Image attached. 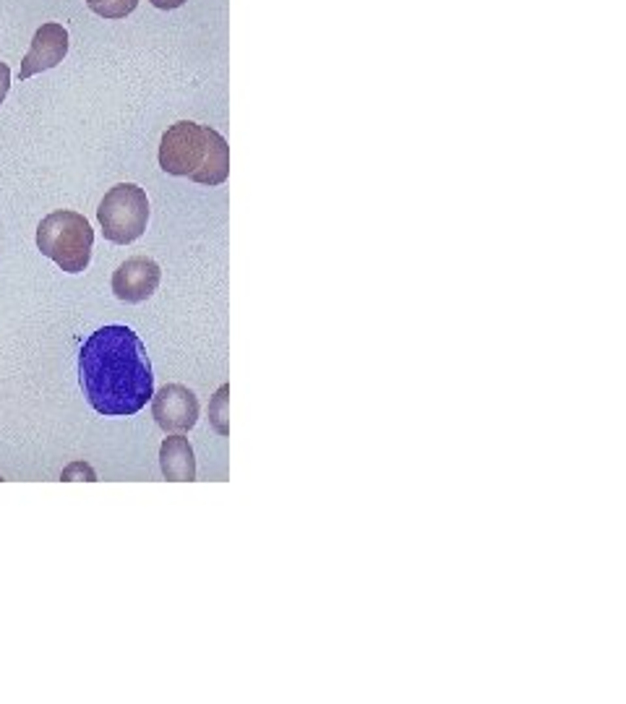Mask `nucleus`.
Returning <instances> with one entry per match:
<instances>
[{
  "label": "nucleus",
  "mask_w": 626,
  "mask_h": 704,
  "mask_svg": "<svg viewBox=\"0 0 626 704\" xmlns=\"http://www.w3.org/2000/svg\"><path fill=\"white\" fill-rule=\"evenodd\" d=\"M162 475L173 483H191L196 480V454L191 441L183 433L167 436L160 446Z\"/></svg>",
  "instance_id": "6e6552de"
},
{
  "label": "nucleus",
  "mask_w": 626,
  "mask_h": 704,
  "mask_svg": "<svg viewBox=\"0 0 626 704\" xmlns=\"http://www.w3.org/2000/svg\"><path fill=\"white\" fill-rule=\"evenodd\" d=\"M76 478L97 480V472H94L87 462H74V465H68L66 470H63V475H60V480H76Z\"/></svg>",
  "instance_id": "9b49d317"
},
{
  "label": "nucleus",
  "mask_w": 626,
  "mask_h": 704,
  "mask_svg": "<svg viewBox=\"0 0 626 704\" xmlns=\"http://www.w3.org/2000/svg\"><path fill=\"white\" fill-rule=\"evenodd\" d=\"M102 235L115 246H128L144 235L149 225L147 191L136 183H118L105 193L97 209Z\"/></svg>",
  "instance_id": "20e7f679"
},
{
  "label": "nucleus",
  "mask_w": 626,
  "mask_h": 704,
  "mask_svg": "<svg viewBox=\"0 0 626 704\" xmlns=\"http://www.w3.org/2000/svg\"><path fill=\"white\" fill-rule=\"evenodd\" d=\"M68 55V32L63 24L58 21H47L42 24L32 37V47L29 53L24 55L19 68V79L27 81L32 76L42 74V71H50L58 63H63V58Z\"/></svg>",
  "instance_id": "0eeeda50"
},
{
  "label": "nucleus",
  "mask_w": 626,
  "mask_h": 704,
  "mask_svg": "<svg viewBox=\"0 0 626 704\" xmlns=\"http://www.w3.org/2000/svg\"><path fill=\"white\" fill-rule=\"evenodd\" d=\"M162 279L160 264L149 256H131L115 269L113 293L123 303H144L157 293Z\"/></svg>",
  "instance_id": "423d86ee"
},
{
  "label": "nucleus",
  "mask_w": 626,
  "mask_h": 704,
  "mask_svg": "<svg viewBox=\"0 0 626 704\" xmlns=\"http://www.w3.org/2000/svg\"><path fill=\"white\" fill-rule=\"evenodd\" d=\"M87 6L102 19H126L128 14H134L139 0H87Z\"/></svg>",
  "instance_id": "9d476101"
},
{
  "label": "nucleus",
  "mask_w": 626,
  "mask_h": 704,
  "mask_svg": "<svg viewBox=\"0 0 626 704\" xmlns=\"http://www.w3.org/2000/svg\"><path fill=\"white\" fill-rule=\"evenodd\" d=\"M37 248L66 274H81L92 261L94 230L84 214L58 209L37 225Z\"/></svg>",
  "instance_id": "7ed1b4c3"
},
{
  "label": "nucleus",
  "mask_w": 626,
  "mask_h": 704,
  "mask_svg": "<svg viewBox=\"0 0 626 704\" xmlns=\"http://www.w3.org/2000/svg\"><path fill=\"white\" fill-rule=\"evenodd\" d=\"M160 167L167 175L201 186H222L230 175V144L214 128L178 120L162 133Z\"/></svg>",
  "instance_id": "f03ea898"
},
{
  "label": "nucleus",
  "mask_w": 626,
  "mask_h": 704,
  "mask_svg": "<svg viewBox=\"0 0 626 704\" xmlns=\"http://www.w3.org/2000/svg\"><path fill=\"white\" fill-rule=\"evenodd\" d=\"M227 394H230V384H222L214 394V399L209 402V426L214 428V433L227 436L230 433V410H227Z\"/></svg>",
  "instance_id": "1a4fd4ad"
},
{
  "label": "nucleus",
  "mask_w": 626,
  "mask_h": 704,
  "mask_svg": "<svg viewBox=\"0 0 626 704\" xmlns=\"http://www.w3.org/2000/svg\"><path fill=\"white\" fill-rule=\"evenodd\" d=\"M199 397L183 384H165L152 394V415L165 433H186L199 420Z\"/></svg>",
  "instance_id": "39448f33"
},
{
  "label": "nucleus",
  "mask_w": 626,
  "mask_h": 704,
  "mask_svg": "<svg viewBox=\"0 0 626 704\" xmlns=\"http://www.w3.org/2000/svg\"><path fill=\"white\" fill-rule=\"evenodd\" d=\"M8 92H11V68H8V63L0 60V105L8 97Z\"/></svg>",
  "instance_id": "f8f14e48"
},
{
  "label": "nucleus",
  "mask_w": 626,
  "mask_h": 704,
  "mask_svg": "<svg viewBox=\"0 0 626 704\" xmlns=\"http://www.w3.org/2000/svg\"><path fill=\"white\" fill-rule=\"evenodd\" d=\"M152 6L160 11H175V8L186 6V0H152Z\"/></svg>",
  "instance_id": "ddd939ff"
},
{
  "label": "nucleus",
  "mask_w": 626,
  "mask_h": 704,
  "mask_svg": "<svg viewBox=\"0 0 626 704\" xmlns=\"http://www.w3.org/2000/svg\"><path fill=\"white\" fill-rule=\"evenodd\" d=\"M79 381L89 407L105 418H128L147 407L154 373L147 347L128 326H102L79 352Z\"/></svg>",
  "instance_id": "f257e3e1"
}]
</instances>
